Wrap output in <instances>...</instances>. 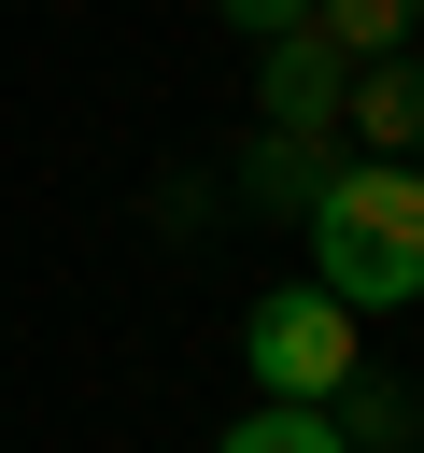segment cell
I'll use <instances>...</instances> for the list:
<instances>
[{
	"label": "cell",
	"instance_id": "7a4b0ae2",
	"mask_svg": "<svg viewBox=\"0 0 424 453\" xmlns=\"http://www.w3.org/2000/svg\"><path fill=\"white\" fill-rule=\"evenodd\" d=\"M240 368H254V396H339L367 354H353V311L325 283H269L240 311Z\"/></svg>",
	"mask_w": 424,
	"mask_h": 453
},
{
	"label": "cell",
	"instance_id": "8992f818",
	"mask_svg": "<svg viewBox=\"0 0 424 453\" xmlns=\"http://www.w3.org/2000/svg\"><path fill=\"white\" fill-rule=\"evenodd\" d=\"M212 453H353V439H339V411H325V396H254Z\"/></svg>",
	"mask_w": 424,
	"mask_h": 453
},
{
	"label": "cell",
	"instance_id": "52a82bcc",
	"mask_svg": "<svg viewBox=\"0 0 424 453\" xmlns=\"http://www.w3.org/2000/svg\"><path fill=\"white\" fill-rule=\"evenodd\" d=\"M410 14H424V0H311V28H325L339 57H396V42H410Z\"/></svg>",
	"mask_w": 424,
	"mask_h": 453
},
{
	"label": "cell",
	"instance_id": "277c9868",
	"mask_svg": "<svg viewBox=\"0 0 424 453\" xmlns=\"http://www.w3.org/2000/svg\"><path fill=\"white\" fill-rule=\"evenodd\" d=\"M339 127H353L367 156H410V142H424V71H410V42H396V57H353Z\"/></svg>",
	"mask_w": 424,
	"mask_h": 453
},
{
	"label": "cell",
	"instance_id": "9c48e42d",
	"mask_svg": "<svg viewBox=\"0 0 424 453\" xmlns=\"http://www.w3.org/2000/svg\"><path fill=\"white\" fill-rule=\"evenodd\" d=\"M212 14H226V28H254V42H269V28H297V14H311V0H212Z\"/></svg>",
	"mask_w": 424,
	"mask_h": 453
},
{
	"label": "cell",
	"instance_id": "3957f363",
	"mask_svg": "<svg viewBox=\"0 0 424 453\" xmlns=\"http://www.w3.org/2000/svg\"><path fill=\"white\" fill-rule=\"evenodd\" d=\"M339 85H353V57H339L311 14L254 42V113H269V127H339Z\"/></svg>",
	"mask_w": 424,
	"mask_h": 453
},
{
	"label": "cell",
	"instance_id": "ba28073f",
	"mask_svg": "<svg viewBox=\"0 0 424 453\" xmlns=\"http://www.w3.org/2000/svg\"><path fill=\"white\" fill-rule=\"evenodd\" d=\"M325 411H339V439H353V453H382V439H410V396H396V382H367V368H353V382H339Z\"/></svg>",
	"mask_w": 424,
	"mask_h": 453
},
{
	"label": "cell",
	"instance_id": "5b68a950",
	"mask_svg": "<svg viewBox=\"0 0 424 453\" xmlns=\"http://www.w3.org/2000/svg\"><path fill=\"white\" fill-rule=\"evenodd\" d=\"M339 156H325V127H254V156H240V198L254 212H311V184H325Z\"/></svg>",
	"mask_w": 424,
	"mask_h": 453
},
{
	"label": "cell",
	"instance_id": "6da1fadb",
	"mask_svg": "<svg viewBox=\"0 0 424 453\" xmlns=\"http://www.w3.org/2000/svg\"><path fill=\"white\" fill-rule=\"evenodd\" d=\"M311 283L339 311H410L424 297V184H410V156H339L311 184Z\"/></svg>",
	"mask_w": 424,
	"mask_h": 453
}]
</instances>
